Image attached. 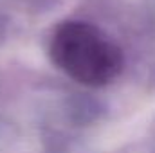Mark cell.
<instances>
[{
  "instance_id": "obj_1",
  "label": "cell",
  "mask_w": 155,
  "mask_h": 153,
  "mask_svg": "<svg viewBox=\"0 0 155 153\" xmlns=\"http://www.w3.org/2000/svg\"><path fill=\"white\" fill-rule=\"evenodd\" d=\"M51 58L71 79L85 86H105L123 69V52L92 24L61 22L51 38Z\"/></svg>"
}]
</instances>
